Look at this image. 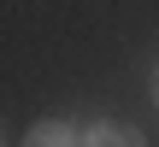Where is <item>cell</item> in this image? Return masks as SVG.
Masks as SVG:
<instances>
[{
  "mask_svg": "<svg viewBox=\"0 0 159 147\" xmlns=\"http://www.w3.org/2000/svg\"><path fill=\"white\" fill-rule=\"evenodd\" d=\"M24 147H83V130L77 124H65V118H47V124H35Z\"/></svg>",
  "mask_w": 159,
  "mask_h": 147,
  "instance_id": "obj_2",
  "label": "cell"
},
{
  "mask_svg": "<svg viewBox=\"0 0 159 147\" xmlns=\"http://www.w3.org/2000/svg\"><path fill=\"white\" fill-rule=\"evenodd\" d=\"M83 147H148V141H142V130H136V124L100 118V124H89V130H83Z\"/></svg>",
  "mask_w": 159,
  "mask_h": 147,
  "instance_id": "obj_1",
  "label": "cell"
},
{
  "mask_svg": "<svg viewBox=\"0 0 159 147\" xmlns=\"http://www.w3.org/2000/svg\"><path fill=\"white\" fill-rule=\"evenodd\" d=\"M153 106H159V71H153Z\"/></svg>",
  "mask_w": 159,
  "mask_h": 147,
  "instance_id": "obj_3",
  "label": "cell"
}]
</instances>
